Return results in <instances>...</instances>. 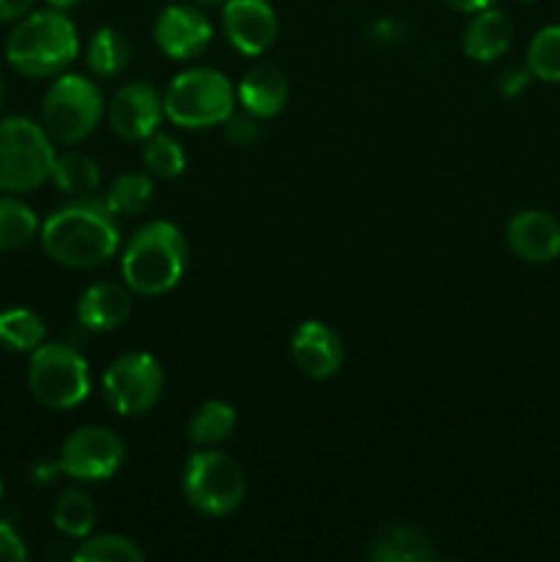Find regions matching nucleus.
<instances>
[{"label": "nucleus", "instance_id": "1", "mask_svg": "<svg viewBox=\"0 0 560 562\" xmlns=\"http://www.w3.org/2000/svg\"><path fill=\"white\" fill-rule=\"evenodd\" d=\"M44 252L69 269H93L108 263L121 247L119 217L104 198L82 195L55 209L38 228Z\"/></svg>", "mask_w": 560, "mask_h": 562}, {"label": "nucleus", "instance_id": "2", "mask_svg": "<svg viewBox=\"0 0 560 562\" xmlns=\"http://www.w3.org/2000/svg\"><path fill=\"white\" fill-rule=\"evenodd\" d=\"M80 53L77 27L60 9L27 11L5 38V60L20 75L44 80L58 77L75 64Z\"/></svg>", "mask_w": 560, "mask_h": 562}, {"label": "nucleus", "instance_id": "3", "mask_svg": "<svg viewBox=\"0 0 560 562\" xmlns=\"http://www.w3.org/2000/svg\"><path fill=\"white\" fill-rule=\"evenodd\" d=\"M187 269V239L179 225L152 220L126 239L121 250V274L132 294L163 296L179 285Z\"/></svg>", "mask_w": 560, "mask_h": 562}, {"label": "nucleus", "instance_id": "4", "mask_svg": "<svg viewBox=\"0 0 560 562\" xmlns=\"http://www.w3.org/2000/svg\"><path fill=\"white\" fill-rule=\"evenodd\" d=\"M165 119L181 130H209L236 110L234 82L217 69L192 66L179 71L163 93Z\"/></svg>", "mask_w": 560, "mask_h": 562}, {"label": "nucleus", "instance_id": "5", "mask_svg": "<svg viewBox=\"0 0 560 562\" xmlns=\"http://www.w3.org/2000/svg\"><path fill=\"white\" fill-rule=\"evenodd\" d=\"M181 494L187 505L209 519H223L239 510L247 497L245 470L214 448H201L184 461L181 470Z\"/></svg>", "mask_w": 560, "mask_h": 562}, {"label": "nucleus", "instance_id": "6", "mask_svg": "<svg viewBox=\"0 0 560 562\" xmlns=\"http://www.w3.org/2000/svg\"><path fill=\"white\" fill-rule=\"evenodd\" d=\"M55 143L25 115L0 119V192L38 190L53 176Z\"/></svg>", "mask_w": 560, "mask_h": 562}, {"label": "nucleus", "instance_id": "7", "mask_svg": "<svg viewBox=\"0 0 560 562\" xmlns=\"http://www.w3.org/2000/svg\"><path fill=\"white\" fill-rule=\"evenodd\" d=\"M104 115V97L93 80L82 75H58L42 102V126L49 140L75 146L86 140Z\"/></svg>", "mask_w": 560, "mask_h": 562}, {"label": "nucleus", "instance_id": "8", "mask_svg": "<svg viewBox=\"0 0 560 562\" xmlns=\"http://www.w3.org/2000/svg\"><path fill=\"white\" fill-rule=\"evenodd\" d=\"M27 387L33 398L47 409H75L91 393V371L86 357L69 344H42L31 351Z\"/></svg>", "mask_w": 560, "mask_h": 562}, {"label": "nucleus", "instance_id": "9", "mask_svg": "<svg viewBox=\"0 0 560 562\" xmlns=\"http://www.w3.org/2000/svg\"><path fill=\"white\" fill-rule=\"evenodd\" d=\"M165 371L148 351H126L115 357L102 376V395L121 417H141L159 404Z\"/></svg>", "mask_w": 560, "mask_h": 562}, {"label": "nucleus", "instance_id": "10", "mask_svg": "<svg viewBox=\"0 0 560 562\" xmlns=\"http://www.w3.org/2000/svg\"><path fill=\"white\" fill-rule=\"evenodd\" d=\"M124 439L104 426H80L64 439L58 453L60 472L71 481H110L124 467Z\"/></svg>", "mask_w": 560, "mask_h": 562}, {"label": "nucleus", "instance_id": "11", "mask_svg": "<svg viewBox=\"0 0 560 562\" xmlns=\"http://www.w3.org/2000/svg\"><path fill=\"white\" fill-rule=\"evenodd\" d=\"M165 119L163 93L152 82H126L110 97L108 121L110 130L130 143H146L159 130Z\"/></svg>", "mask_w": 560, "mask_h": 562}, {"label": "nucleus", "instance_id": "12", "mask_svg": "<svg viewBox=\"0 0 560 562\" xmlns=\"http://www.w3.org/2000/svg\"><path fill=\"white\" fill-rule=\"evenodd\" d=\"M212 22L195 3H173L154 22V44L170 60H192L212 44Z\"/></svg>", "mask_w": 560, "mask_h": 562}, {"label": "nucleus", "instance_id": "13", "mask_svg": "<svg viewBox=\"0 0 560 562\" xmlns=\"http://www.w3.org/2000/svg\"><path fill=\"white\" fill-rule=\"evenodd\" d=\"M223 31L236 53L258 58L278 42L280 22L269 0H228L223 5Z\"/></svg>", "mask_w": 560, "mask_h": 562}, {"label": "nucleus", "instance_id": "14", "mask_svg": "<svg viewBox=\"0 0 560 562\" xmlns=\"http://www.w3.org/2000/svg\"><path fill=\"white\" fill-rule=\"evenodd\" d=\"M346 346L333 327L305 322L291 335V362L307 379H329L344 368Z\"/></svg>", "mask_w": 560, "mask_h": 562}, {"label": "nucleus", "instance_id": "15", "mask_svg": "<svg viewBox=\"0 0 560 562\" xmlns=\"http://www.w3.org/2000/svg\"><path fill=\"white\" fill-rule=\"evenodd\" d=\"M505 245L525 263H552L560 256V223L541 209L516 212L505 225Z\"/></svg>", "mask_w": 560, "mask_h": 562}, {"label": "nucleus", "instance_id": "16", "mask_svg": "<svg viewBox=\"0 0 560 562\" xmlns=\"http://www.w3.org/2000/svg\"><path fill=\"white\" fill-rule=\"evenodd\" d=\"M132 291L126 283H93L77 300V322L91 333H113L130 318Z\"/></svg>", "mask_w": 560, "mask_h": 562}, {"label": "nucleus", "instance_id": "17", "mask_svg": "<svg viewBox=\"0 0 560 562\" xmlns=\"http://www.w3.org/2000/svg\"><path fill=\"white\" fill-rule=\"evenodd\" d=\"M289 80H285L283 71L278 66L258 64L242 77L239 88H236V97H239L242 110H247L250 115H256L258 121L275 119L285 110L289 104Z\"/></svg>", "mask_w": 560, "mask_h": 562}, {"label": "nucleus", "instance_id": "18", "mask_svg": "<svg viewBox=\"0 0 560 562\" xmlns=\"http://www.w3.org/2000/svg\"><path fill=\"white\" fill-rule=\"evenodd\" d=\"M514 38V27L511 20L497 9H483L472 14L467 22L464 36H461V47H464L467 58L478 60V64H492V60L503 58Z\"/></svg>", "mask_w": 560, "mask_h": 562}, {"label": "nucleus", "instance_id": "19", "mask_svg": "<svg viewBox=\"0 0 560 562\" xmlns=\"http://www.w3.org/2000/svg\"><path fill=\"white\" fill-rule=\"evenodd\" d=\"M432 554L428 536L412 525H384L368 549L373 562H426Z\"/></svg>", "mask_w": 560, "mask_h": 562}, {"label": "nucleus", "instance_id": "20", "mask_svg": "<svg viewBox=\"0 0 560 562\" xmlns=\"http://www.w3.org/2000/svg\"><path fill=\"white\" fill-rule=\"evenodd\" d=\"M132 60V44L119 27H99L86 44V66L99 80H113L126 71Z\"/></svg>", "mask_w": 560, "mask_h": 562}, {"label": "nucleus", "instance_id": "21", "mask_svg": "<svg viewBox=\"0 0 560 562\" xmlns=\"http://www.w3.org/2000/svg\"><path fill=\"white\" fill-rule=\"evenodd\" d=\"M236 428V409L228 401H206L198 406L187 426V439L198 448H217L234 434Z\"/></svg>", "mask_w": 560, "mask_h": 562}, {"label": "nucleus", "instance_id": "22", "mask_svg": "<svg viewBox=\"0 0 560 562\" xmlns=\"http://www.w3.org/2000/svg\"><path fill=\"white\" fill-rule=\"evenodd\" d=\"M44 338H47V327L36 311H27V307L0 311V346L3 349L31 355L44 344Z\"/></svg>", "mask_w": 560, "mask_h": 562}, {"label": "nucleus", "instance_id": "23", "mask_svg": "<svg viewBox=\"0 0 560 562\" xmlns=\"http://www.w3.org/2000/svg\"><path fill=\"white\" fill-rule=\"evenodd\" d=\"M53 525L60 536L82 541L91 536L97 525V505L80 488H66L53 505Z\"/></svg>", "mask_w": 560, "mask_h": 562}, {"label": "nucleus", "instance_id": "24", "mask_svg": "<svg viewBox=\"0 0 560 562\" xmlns=\"http://www.w3.org/2000/svg\"><path fill=\"white\" fill-rule=\"evenodd\" d=\"M53 184L58 187V192L71 198L93 195V190L102 181V173H99V165L93 162L88 154L82 151H66L60 157H55L53 162Z\"/></svg>", "mask_w": 560, "mask_h": 562}, {"label": "nucleus", "instance_id": "25", "mask_svg": "<svg viewBox=\"0 0 560 562\" xmlns=\"http://www.w3.org/2000/svg\"><path fill=\"white\" fill-rule=\"evenodd\" d=\"M38 234V217L27 203L11 192L0 195V250L27 247Z\"/></svg>", "mask_w": 560, "mask_h": 562}, {"label": "nucleus", "instance_id": "26", "mask_svg": "<svg viewBox=\"0 0 560 562\" xmlns=\"http://www.w3.org/2000/svg\"><path fill=\"white\" fill-rule=\"evenodd\" d=\"M154 198V181L152 173H121L113 184L108 187V203L110 212L115 217H137L141 212H146V206Z\"/></svg>", "mask_w": 560, "mask_h": 562}, {"label": "nucleus", "instance_id": "27", "mask_svg": "<svg viewBox=\"0 0 560 562\" xmlns=\"http://www.w3.org/2000/svg\"><path fill=\"white\" fill-rule=\"evenodd\" d=\"M71 558L77 562H141L146 554L132 538L119 536V532H102V536L82 538Z\"/></svg>", "mask_w": 560, "mask_h": 562}, {"label": "nucleus", "instance_id": "28", "mask_svg": "<svg viewBox=\"0 0 560 562\" xmlns=\"http://www.w3.org/2000/svg\"><path fill=\"white\" fill-rule=\"evenodd\" d=\"M143 165H146V173H152L154 179H179L187 165L184 148L176 137L154 132L146 146H143Z\"/></svg>", "mask_w": 560, "mask_h": 562}, {"label": "nucleus", "instance_id": "29", "mask_svg": "<svg viewBox=\"0 0 560 562\" xmlns=\"http://www.w3.org/2000/svg\"><path fill=\"white\" fill-rule=\"evenodd\" d=\"M527 71L541 82H560V25H547L533 36Z\"/></svg>", "mask_w": 560, "mask_h": 562}, {"label": "nucleus", "instance_id": "30", "mask_svg": "<svg viewBox=\"0 0 560 562\" xmlns=\"http://www.w3.org/2000/svg\"><path fill=\"white\" fill-rule=\"evenodd\" d=\"M223 130H225V137H228V143H234V146H239V148L253 146V143L261 137L258 119L256 115L247 113V110H242V113H236L234 110V113L223 121Z\"/></svg>", "mask_w": 560, "mask_h": 562}, {"label": "nucleus", "instance_id": "31", "mask_svg": "<svg viewBox=\"0 0 560 562\" xmlns=\"http://www.w3.org/2000/svg\"><path fill=\"white\" fill-rule=\"evenodd\" d=\"M406 38V25L395 16H382L371 25V42L379 47H390V44H401Z\"/></svg>", "mask_w": 560, "mask_h": 562}, {"label": "nucleus", "instance_id": "32", "mask_svg": "<svg viewBox=\"0 0 560 562\" xmlns=\"http://www.w3.org/2000/svg\"><path fill=\"white\" fill-rule=\"evenodd\" d=\"M27 560V549L22 543L20 532L9 525L5 519H0V562H22Z\"/></svg>", "mask_w": 560, "mask_h": 562}, {"label": "nucleus", "instance_id": "33", "mask_svg": "<svg viewBox=\"0 0 560 562\" xmlns=\"http://www.w3.org/2000/svg\"><path fill=\"white\" fill-rule=\"evenodd\" d=\"M530 77L533 75L527 71V66L525 69H516V66H511V69H505L503 75H500V80H497L500 93H503V97H519V93L530 86Z\"/></svg>", "mask_w": 560, "mask_h": 562}, {"label": "nucleus", "instance_id": "34", "mask_svg": "<svg viewBox=\"0 0 560 562\" xmlns=\"http://www.w3.org/2000/svg\"><path fill=\"white\" fill-rule=\"evenodd\" d=\"M36 0H0V22H16L33 9Z\"/></svg>", "mask_w": 560, "mask_h": 562}, {"label": "nucleus", "instance_id": "35", "mask_svg": "<svg viewBox=\"0 0 560 562\" xmlns=\"http://www.w3.org/2000/svg\"><path fill=\"white\" fill-rule=\"evenodd\" d=\"M55 472H60V464L58 461H38L36 467H33V483H38V486H47V483L55 481Z\"/></svg>", "mask_w": 560, "mask_h": 562}, {"label": "nucleus", "instance_id": "36", "mask_svg": "<svg viewBox=\"0 0 560 562\" xmlns=\"http://www.w3.org/2000/svg\"><path fill=\"white\" fill-rule=\"evenodd\" d=\"M445 5H450V9L461 11V14H475V11H483L489 9V5H494V0H443Z\"/></svg>", "mask_w": 560, "mask_h": 562}, {"label": "nucleus", "instance_id": "37", "mask_svg": "<svg viewBox=\"0 0 560 562\" xmlns=\"http://www.w3.org/2000/svg\"><path fill=\"white\" fill-rule=\"evenodd\" d=\"M192 3H195L198 9H223L228 0H192Z\"/></svg>", "mask_w": 560, "mask_h": 562}, {"label": "nucleus", "instance_id": "38", "mask_svg": "<svg viewBox=\"0 0 560 562\" xmlns=\"http://www.w3.org/2000/svg\"><path fill=\"white\" fill-rule=\"evenodd\" d=\"M49 5H53V9H60V11H66V9H71V5H77L80 3V0H47Z\"/></svg>", "mask_w": 560, "mask_h": 562}, {"label": "nucleus", "instance_id": "39", "mask_svg": "<svg viewBox=\"0 0 560 562\" xmlns=\"http://www.w3.org/2000/svg\"><path fill=\"white\" fill-rule=\"evenodd\" d=\"M0 497H3V472H0Z\"/></svg>", "mask_w": 560, "mask_h": 562}, {"label": "nucleus", "instance_id": "40", "mask_svg": "<svg viewBox=\"0 0 560 562\" xmlns=\"http://www.w3.org/2000/svg\"><path fill=\"white\" fill-rule=\"evenodd\" d=\"M0 104H3V82H0Z\"/></svg>", "mask_w": 560, "mask_h": 562}, {"label": "nucleus", "instance_id": "41", "mask_svg": "<svg viewBox=\"0 0 560 562\" xmlns=\"http://www.w3.org/2000/svg\"><path fill=\"white\" fill-rule=\"evenodd\" d=\"M519 3H533V0H519Z\"/></svg>", "mask_w": 560, "mask_h": 562}]
</instances>
